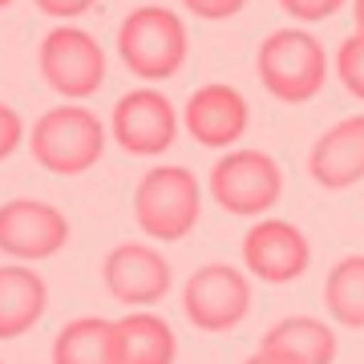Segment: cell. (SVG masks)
<instances>
[{"mask_svg":"<svg viewBox=\"0 0 364 364\" xmlns=\"http://www.w3.org/2000/svg\"><path fill=\"white\" fill-rule=\"evenodd\" d=\"M328 69L332 61H328L324 41L304 25L267 33L255 53V73H259L263 90L284 105H304L320 97V90L328 85Z\"/></svg>","mask_w":364,"mask_h":364,"instance_id":"1","label":"cell"},{"mask_svg":"<svg viewBox=\"0 0 364 364\" xmlns=\"http://www.w3.org/2000/svg\"><path fill=\"white\" fill-rule=\"evenodd\" d=\"M28 150L49 174H85L105 154V122L81 102L53 105L28 130Z\"/></svg>","mask_w":364,"mask_h":364,"instance_id":"2","label":"cell"},{"mask_svg":"<svg viewBox=\"0 0 364 364\" xmlns=\"http://www.w3.org/2000/svg\"><path fill=\"white\" fill-rule=\"evenodd\" d=\"M203 215V182L191 166H154L146 170L134 191V219L146 239L154 243H178L198 227Z\"/></svg>","mask_w":364,"mask_h":364,"instance_id":"3","label":"cell"},{"mask_svg":"<svg viewBox=\"0 0 364 364\" xmlns=\"http://www.w3.org/2000/svg\"><path fill=\"white\" fill-rule=\"evenodd\" d=\"M186 49H191L186 25L166 4H142L117 28L122 65L142 81H170L186 65Z\"/></svg>","mask_w":364,"mask_h":364,"instance_id":"4","label":"cell"},{"mask_svg":"<svg viewBox=\"0 0 364 364\" xmlns=\"http://www.w3.org/2000/svg\"><path fill=\"white\" fill-rule=\"evenodd\" d=\"M210 198L227 215L239 219H263L284 198V170L267 150H227L210 166Z\"/></svg>","mask_w":364,"mask_h":364,"instance_id":"5","label":"cell"},{"mask_svg":"<svg viewBox=\"0 0 364 364\" xmlns=\"http://www.w3.org/2000/svg\"><path fill=\"white\" fill-rule=\"evenodd\" d=\"M41 77L65 102H85L105 85V49L77 25H53L37 49Z\"/></svg>","mask_w":364,"mask_h":364,"instance_id":"6","label":"cell"},{"mask_svg":"<svg viewBox=\"0 0 364 364\" xmlns=\"http://www.w3.org/2000/svg\"><path fill=\"white\" fill-rule=\"evenodd\" d=\"M182 312L198 332H231L251 312V279L235 263H203L182 287Z\"/></svg>","mask_w":364,"mask_h":364,"instance_id":"7","label":"cell"},{"mask_svg":"<svg viewBox=\"0 0 364 364\" xmlns=\"http://www.w3.org/2000/svg\"><path fill=\"white\" fill-rule=\"evenodd\" d=\"M178 109L170 105V97L154 85L122 93L109 114V138H114L126 154L134 158H154L174 146L178 138Z\"/></svg>","mask_w":364,"mask_h":364,"instance_id":"8","label":"cell"},{"mask_svg":"<svg viewBox=\"0 0 364 364\" xmlns=\"http://www.w3.org/2000/svg\"><path fill=\"white\" fill-rule=\"evenodd\" d=\"M243 267L263 284H291L312 267V243L296 223L263 215L243 235Z\"/></svg>","mask_w":364,"mask_h":364,"instance_id":"9","label":"cell"},{"mask_svg":"<svg viewBox=\"0 0 364 364\" xmlns=\"http://www.w3.org/2000/svg\"><path fill=\"white\" fill-rule=\"evenodd\" d=\"M69 243V219L41 198H9L0 207V251L16 263L53 259Z\"/></svg>","mask_w":364,"mask_h":364,"instance_id":"10","label":"cell"},{"mask_svg":"<svg viewBox=\"0 0 364 364\" xmlns=\"http://www.w3.org/2000/svg\"><path fill=\"white\" fill-rule=\"evenodd\" d=\"M105 291L126 308H154L170 291V259L150 243H117L102 263Z\"/></svg>","mask_w":364,"mask_h":364,"instance_id":"11","label":"cell"},{"mask_svg":"<svg viewBox=\"0 0 364 364\" xmlns=\"http://www.w3.org/2000/svg\"><path fill=\"white\" fill-rule=\"evenodd\" d=\"M247 122H251L247 97L235 90V85H223V81L198 85L186 97V109H182L186 134L198 146H207V150H231L247 134Z\"/></svg>","mask_w":364,"mask_h":364,"instance_id":"12","label":"cell"},{"mask_svg":"<svg viewBox=\"0 0 364 364\" xmlns=\"http://www.w3.org/2000/svg\"><path fill=\"white\" fill-rule=\"evenodd\" d=\"M308 174L324 191H348L364 182V114L340 117L308 150Z\"/></svg>","mask_w":364,"mask_h":364,"instance_id":"13","label":"cell"},{"mask_svg":"<svg viewBox=\"0 0 364 364\" xmlns=\"http://www.w3.org/2000/svg\"><path fill=\"white\" fill-rule=\"evenodd\" d=\"M49 308V287L28 263L0 267V340H16L41 324Z\"/></svg>","mask_w":364,"mask_h":364,"instance_id":"14","label":"cell"},{"mask_svg":"<svg viewBox=\"0 0 364 364\" xmlns=\"http://www.w3.org/2000/svg\"><path fill=\"white\" fill-rule=\"evenodd\" d=\"M259 348L272 356H284L287 364H332L340 340L332 324L320 316H287L263 332Z\"/></svg>","mask_w":364,"mask_h":364,"instance_id":"15","label":"cell"},{"mask_svg":"<svg viewBox=\"0 0 364 364\" xmlns=\"http://www.w3.org/2000/svg\"><path fill=\"white\" fill-rule=\"evenodd\" d=\"M117 332V364H174L178 360V336L162 316L146 312H126L114 320Z\"/></svg>","mask_w":364,"mask_h":364,"instance_id":"16","label":"cell"},{"mask_svg":"<svg viewBox=\"0 0 364 364\" xmlns=\"http://www.w3.org/2000/svg\"><path fill=\"white\" fill-rule=\"evenodd\" d=\"M53 364H117V332L105 316H77L53 340Z\"/></svg>","mask_w":364,"mask_h":364,"instance_id":"17","label":"cell"},{"mask_svg":"<svg viewBox=\"0 0 364 364\" xmlns=\"http://www.w3.org/2000/svg\"><path fill=\"white\" fill-rule=\"evenodd\" d=\"M324 308L340 328H364V255H344L324 279Z\"/></svg>","mask_w":364,"mask_h":364,"instance_id":"18","label":"cell"},{"mask_svg":"<svg viewBox=\"0 0 364 364\" xmlns=\"http://www.w3.org/2000/svg\"><path fill=\"white\" fill-rule=\"evenodd\" d=\"M332 65H336L340 85H344L356 102H364V33H352V37L340 41Z\"/></svg>","mask_w":364,"mask_h":364,"instance_id":"19","label":"cell"},{"mask_svg":"<svg viewBox=\"0 0 364 364\" xmlns=\"http://www.w3.org/2000/svg\"><path fill=\"white\" fill-rule=\"evenodd\" d=\"M279 9H284L291 21H299V25H316V21L336 16L340 9H344V0H279Z\"/></svg>","mask_w":364,"mask_h":364,"instance_id":"20","label":"cell"},{"mask_svg":"<svg viewBox=\"0 0 364 364\" xmlns=\"http://www.w3.org/2000/svg\"><path fill=\"white\" fill-rule=\"evenodd\" d=\"M182 9L198 21H231L247 9V0H182Z\"/></svg>","mask_w":364,"mask_h":364,"instance_id":"21","label":"cell"},{"mask_svg":"<svg viewBox=\"0 0 364 364\" xmlns=\"http://www.w3.org/2000/svg\"><path fill=\"white\" fill-rule=\"evenodd\" d=\"M21 142H25V122H21V114H16L13 105L0 102V162L13 158L21 150Z\"/></svg>","mask_w":364,"mask_h":364,"instance_id":"22","label":"cell"},{"mask_svg":"<svg viewBox=\"0 0 364 364\" xmlns=\"http://www.w3.org/2000/svg\"><path fill=\"white\" fill-rule=\"evenodd\" d=\"M33 4H37L49 21H77V16L90 13L97 0H33Z\"/></svg>","mask_w":364,"mask_h":364,"instance_id":"23","label":"cell"},{"mask_svg":"<svg viewBox=\"0 0 364 364\" xmlns=\"http://www.w3.org/2000/svg\"><path fill=\"white\" fill-rule=\"evenodd\" d=\"M243 364H287V360H284V356H272V352H263V348H255Z\"/></svg>","mask_w":364,"mask_h":364,"instance_id":"24","label":"cell"},{"mask_svg":"<svg viewBox=\"0 0 364 364\" xmlns=\"http://www.w3.org/2000/svg\"><path fill=\"white\" fill-rule=\"evenodd\" d=\"M352 21H356V33H364V0H352Z\"/></svg>","mask_w":364,"mask_h":364,"instance_id":"25","label":"cell"},{"mask_svg":"<svg viewBox=\"0 0 364 364\" xmlns=\"http://www.w3.org/2000/svg\"><path fill=\"white\" fill-rule=\"evenodd\" d=\"M9 4H13V0H0V9H9Z\"/></svg>","mask_w":364,"mask_h":364,"instance_id":"26","label":"cell"},{"mask_svg":"<svg viewBox=\"0 0 364 364\" xmlns=\"http://www.w3.org/2000/svg\"><path fill=\"white\" fill-rule=\"evenodd\" d=\"M0 364H4V360H0Z\"/></svg>","mask_w":364,"mask_h":364,"instance_id":"27","label":"cell"}]
</instances>
